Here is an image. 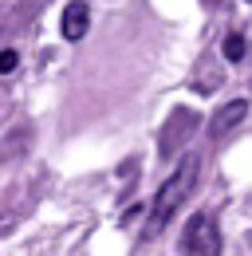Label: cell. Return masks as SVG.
I'll return each mask as SVG.
<instances>
[{"label":"cell","mask_w":252,"mask_h":256,"mask_svg":"<svg viewBox=\"0 0 252 256\" xmlns=\"http://www.w3.org/2000/svg\"><path fill=\"white\" fill-rule=\"evenodd\" d=\"M244 114H248V98H228L224 106H220L217 114H213V122H209V134H224V130H232L236 122H244Z\"/></svg>","instance_id":"cell-4"},{"label":"cell","mask_w":252,"mask_h":256,"mask_svg":"<svg viewBox=\"0 0 252 256\" xmlns=\"http://www.w3.org/2000/svg\"><path fill=\"white\" fill-rule=\"evenodd\" d=\"M16 64H20V52L4 48V52H0V75H12V71H16Z\"/></svg>","instance_id":"cell-6"},{"label":"cell","mask_w":252,"mask_h":256,"mask_svg":"<svg viewBox=\"0 0 252 256\" xmlns=\"http://www.w3.org/2000/svg\"><path fill=\"white\" fill-rule=\"evenodd\" d=\"M244 52H248V44H244V36H240V32H232L228 40H224V60H228V64H240Z\"/></svg>","instance_id":"cell-5"},{"label":"cell","mask_w":252,"mask_h":256,"mask_svg":"<svg viewBox=\"0 0 252 256\" xmlns=\"http://www.w3.org/2000/svg\"><path fill=\"white\" fill-rule=\"evenodd\" d=\"M248 4H252V0H248Z\"/></svg>","instance_id":"cell-7"},{"label":"cell","mask_w":252,"mask_h":256,"mask_svg":"<svg viewBox=\"0 0 252 256\" xmlns=\"http://www.w3.org/2000/svg\"><path fill=\"white\" fill-rule=\"evenodd\" d=\"M182 256H220V228L209 213H193L182 232Z\"/></svg>","instance_id":"cell-2"},{"label":"cell","mask_w":252,"mask_h":256,"mask_svg":"<svg viewBox=\"0 0 252 256\" xmlns=\"http://www.w3.org/2000/svg\"><path fill=\"white\" fill-rule=\"evenodd\" d=\"M87 28H91V8H87V0H71L67 8H63L60 16V32L67 44H79L83 36H87Z\"/></svg>","instance_id":"cell-3"},{"label":"cell","mask_w":252,"mask_h":256,"mask_svg":"<svg viewBox=\"0 0 252 256\" xmlns=\"http://www.w3.org/2000/svg\"><path fill=\"white\" fill-rule=\"evenodd\" d=\"M197 174H201V158L197 154H186V158L178 162V170L158 186V197H154V209H150V228H166L170 224V217L182 209V201L189 197V190H193V182H197Z\"/></svg>","instance_id":"cell-1"}]
</instances>
